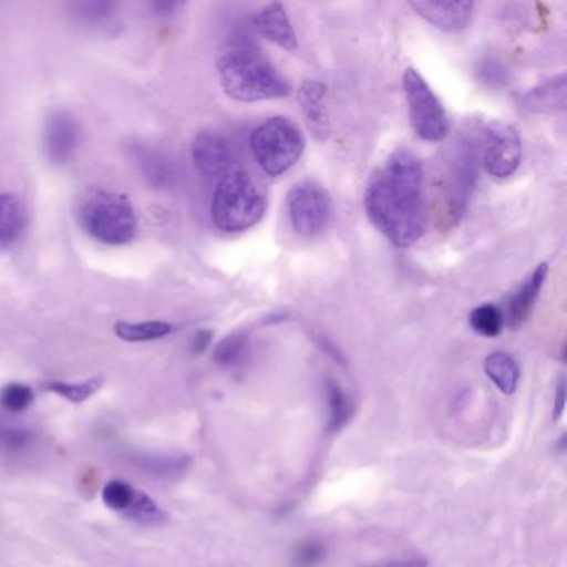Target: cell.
<instances>
[{
  "instance_id": "cell-1",
  "label": "cell",
  "mask_w": 567,
  "mask_h": 567,
  "mask_svg": "<svg viewBox=\"0 0 567 567\" xmlns=\"http://www.w3.org/2000/svg\"><path fill=\"white\" fill-rule=\"evenodd\" d=\"M364 210L374 228L394 247L416 244L426 230L420 158L401 148L393 152L368 184Z\"/></svg>"
},
{
  "instance_id": "cell-2",
  "label": "cell",
  "mask_w": 567,
  "mask_h": 567,
  "mask_svg": "<svg viewBox=\"0 0 567 567\" xmlns=\"http://www.w3.org/2000/svg\"><path fill=\"white\" fill-rule=\"evenodd\" d=\"M218 78L225 94L245 104L277 101L291 92L290 82L250 44L235 45L221 55Z\"/></svg>"
},
{
  "instance_id": "cell-3",
  "label": "cell",
  "mask_w": 567,
  "mask_h": 567,
  "mask_svg": "<svg viewBox=\"0 0 567 567\" xmlns=\"http://www.w3.org/2000/svg\"><path fill=\"white\" fill-rule=\"evenodd\" d=\"M267 194L247 168L235 167L218 181L212 198V221L225 234L250 230L267 212Z\"/></svg>"
},
{
  "instance_id": "cell-4",
  "label": "cell",
  "mask_w": 567,
  "mask_h": 567,
  "mask_svg": "<svg viewBox=\"0 0 567 567\" xmlns=\"http://www.w3.org/2000/svg\"><path fill=\"white\" fill-rule=\"evenodd\" d=\"M78 218L89 237L111 247L131 244L138 230L137 214L131 198L104 188L84 195L79 204Z\"/></svg>"
},
{
  "instance_id": "cell-5",
  "label": "cell",
  "mask_w": 567,
  "mask_h": 567,
  "mask_svg": "<svg viewBox=\"0 0 567 567\" xmlns=\"http://www.w3.org/2000/svg\"><path fill=\"white\" fill-rule=\"evenodd\" d=\"M250 148L265 174L281 177L303 155L305 137L290 118L271 117L254 128Z\"/></svg>"
},
{
  "instance_id": "cell-6",
  "label": "cell",
  "mask_w": 567,
  "mask_h": 567,
  "mask_svg": "<svg viewBox=\"0 0 567 567\" xmlns=\"http://www.w3.org/2000/svg\"><path fill=\"white\" fill-rule=\"evenodd\" d=\"M480 162V137L463 135L457 138L447 161L446 195H444L446 217L453 221L463 217L470 204L471 194L477 181Z\"/></svg>"
},
{
  "instance_id": "cell-7",
  "label": "cell",
  "mask_w": 567,
  "mask_h": 567,
  "mask_svg": "<svg viewBox=\"0 0 567 567\" xmlns=\"http://www.w3.org/2000/svg\"><path fill=\"white\" fill-rule=\"evenodd\" d=\"M403 91L410 109L411 125L417 137L426 142L446 138L447 117L443 104L414 69L404 71Z\"/></svg>"
},
{
  "instance_id": "cell-8",
  "label": "cell",
  "mask_w": 567,
  "mask_h": 567,
  "mask_svg": "<svg viewBox=\"0 0 567 567\" xmlns=\"http://www.w3.org/2000/svg\"><path fill=\"white\" fill-rule=\"evenodd\" d=\"M480 158L484 171L494 178H507L516 174L523 161V141L513 124L489 122L481 131Z\"/></svg>"
},
{
  "instance_id": "cell-9",
  "label": "cell",
  "mask_w": 567,
  "mask_h": 567,
  "mask_svg": "<svg viewBox=\"0 0 567 567\" xmlns=\"http://www.w3.org/2000/svg\"><path fill=\"white\" fill-rule=\"evenodd\" d=\"M291 227L300 237H318L331 217V202L327 192L313 182L295 185L287 198Z\"/></svg>"
},
{
  "instance_id": "cell-10",
  "label": "cell",
  "mask_w": 567,
  "mask_h": 567,
  "mask_svg": "<svg viewBox=\"0 0 567 567\" xmlns=\"http://www.w3.org/2000/svg\"><path fill=\"white\" fill-rule=\"evenodd\" d=\"M102 499L109 509L124 514L135 523L145 526H161L167 523V514L148 494L124 481H111L102 491Z\"/></svg>"
},
{
  "instance_id": "cell-11",
  "label": "cell",
  "mask_w": 567,
  "mask_h": 567,
  "mask_svg": "<svg viewBox=\"0 0 567 567\" xmlns=\"http://www.w3.org/2000/svg\"><path fill=\"white\" fill-rule=\"evenodd\" d=\"M192 157L197 171L207 178L220 181L238 167L234 144L220 132H200L192 145Z\"/></svg>"
},
{
  "instance_id": "cell-12",
  "label": "cell",
  "mask_w": 567,
  "mask_h": 567,
  "mask_svg": "<svg viewBox=\"0 0 567 567\" xmlns=\"http://www.w3.org/2000/svg\"><path fill=\"white\" fill-rule=\"evenodd\" d=\"M81 125L65 111L52 112L44 127V151L54 165H65L78 154L81 145Z\"/></svg>"
},
{
  "instance_id": "cell-13",
  "label": "cell",
  "mask_w": 567,
  "mask_h": 567,
  "mask_svg": "<svg viewBox=\"0 0 567 567\" xmlns=\"http://www.w3.org/2000/svg\"><path fill=\"white\" fill-rule=\"evenodd\" d=\"M125 151H127L128 158L134 162L135 168L141 172L142 177L152 188L164 190L174 184V165L164 152L141 141H132Z\"/></svg>"
},
{
  "instance_id": "cell-14",
  "label": "cell",
  "mask_w": 567,
  "mask_h": 567,
  "mask_svg": "<svg viewBox=\"0 0 567 567\" xmlns=\"http://www.w3.org/2000/svg\"><path fill=\"white\" fill-rule=\"evenodd\" d=\"M410 8L437 31L446 34L463 32L473 19V2H410Z\"/></svg>"
},
{
  "instance_id": "cell-15",
  "label": "cell",
  "mask_w": 567,
  "mask_h": 567,
  "mask_svg": "<svg viewBox=\"0 0 567 567\" xmlns=\"http://www.w3.org/2000/svg\"><path fill=\"white\" fill-rule=\"evenodd\" d=\"M255 28L265 39L274 42L284 51L291 52L298 48L293 25H291L290 18H288L287 11L280 2H271V4L265 6L255 18Z\"/></svg>"
},
{
  "instance_id": "cell-16",
  "label": "cell",
  "mask_w": 567,
  "mask_h": 567,
  "mask_svg": "<svg viewBox=\"0 0 567 567\" xmlns=\"http://www.w3.org/2000/svg\"><path fill=\"white\" fill-rule=\"evenodd\" d=\"M29 224L28 207L19 195L0 194V250H9L24 237Z\"/></svg>"
},
{
  "instance_id": "cell-17",
  "label": "cell",
  "mask_w": 567,
  "mask_h": 567,
  "mask_svg": "<svg viewBox=\"0 0 567 567\" xmlns=\"http://www.w3.org/2000/svg\"><path fill=\"white\" fill-rule=\"evenodd\" d=\"M324 94H327V89L317 81L305 82L298 91V104L307 118L308 127L320 142L330 137V121H328V112L324 107Z\"/></svg>"
},
{
  "instance_id": "cell-18",
  "label": "cell",
  "mask_w": 567,
  "mask_h": 567,
  "mask_svg": "<svg viewBox=\"0 0 567 567\" xmlns=\"http://www.w3.org/2000/svg\"><path fill=\"white\" fill-rule=\"evenodd\" d=\"M547 271H549L547 264L537 265L533 275L513 295L509 303H507V324H509V328L516 330V328L526 323L527 318L530 317L534 307H536L537 298H539L540 290H543L544 281H546Z\"/></svg>"
},
{
  "instance_id": "cell-19",
  "label": "cell",
  "mask_w": 567,
  "mask_h": 567,
  "mask_svg": "<svg viewBox=\"0 0 567 567\" xmlns=\"http://www.w3.org/2000/svg\"><path fill=\"white\" fill-rule=\"evenodd\" d=\"M484 371L504 394H513L516 391L519 383V367L511 354L494 351L484 360Z\"/></svg>"
},
{
  "instance_id": "cell-20",
  "label": "cell",
  "mask_w": 567,
  "mask_h": 567,
  "mask_svg": "<svg viewBox=\"0 0 567 567\" xmlns=\"http://www.w3.org/2000/svg\"><path fill=\"white\" fill-rule=\"evenodd\" d=\"M328 403V430L338 433L343 430L354 414V403L350 394L334 380H328L324 384Z\"/></svg>"
},
{
  "instance_id": "cell-21",
  "label": "cell",
  "mask_w": 567,
  "mask_h": 567,
  "mask_svg": "<svg viewBox=\"0 0 567 567\" xmlns=\"http://www.w3.org/2000/svg\"><path fill=\"white\" fill-rule=\"evenodd\" d=\"M172 331H174V327L167 321H142V323L121 321L115 324V334L128 343L161 340V338L168 337Z\"/></svg>"
},
{
  "instance_id": "cell-22",
  "label": "cell",
  "mask_w": 567,
  "mask_h": 567,
  "mask_svg": "<svg viewBox=\"0 0 567 567\" xmlns=\"http://www.w3.org/2000/svg\"><path fill=\"white\" fill-rule=\"evenodd\" d=\"M250 348L247 333H231L215 348L214 360L220 368H237L244 363Z\"/></svg>"
},
{
  "instance_id": "cell-23",
  "label": "cell",
  "mask_w": 567,
  "mask_h": 567,
  "mask_svg": "<svg viewBox=\"0 0 567 567\" xmlns=\"http://www.w3.org/2000/svg\"><path fill=\"white\" fill-rule=\"evenodd\" d=\"M470 324L481 337H497L503 330V311L493 303L480 305L471 311Z\"/></svg>"
},
{
  "instance_id": "cell-24",
  "label": "cell",
  "mask_w": 567,
  "mask_h": 567,
  "mask_svg": "<svg viewBox=\"0 0 567 567\" xmlns=\"http://www.w3.org/2000/svg\"><path fill=\"white\" fill-rule=\"evenodd\" d=\"M101 378H92L84 383H64V381H49L44 384V390L59 394L72 403H84L89 398L94 396L101 390Z\"/></svg>"
},
{
  "instance_id": "cell-25",
  "label": "cell",
  "mask_w": 567,
  "mask_h": 567,
  "mask_svg": "<svg viewBox=\"0 0 567 567\" xmlns=\"http://www.w3.org/2000/svg\"><path fill=\"white\" fill-rule=\"evenodd\" d=\"M474 75L481 84L489 89H503L509 82V71L494 55H484L480 59L474 68Z\"/></svg>"
},
{
  "instance_id": "cell-26",
  "label": "cell",
  "mask_w": 567,
  "mask_h": 567,
  "mask_svg": "<svg viewBox=\"0 0 567 567\" xmlns=\"http://www.w3.org/2000/svg\"><path fill=\"white\" fill-rule=\"evenodd\" d=\"M564 97H566V84L564 78L553 79L547 84L540 85L536 91L530 92L529 101L533 107L539 111L546 109L564 107Z\"/></svg>"
},
{
  "instance_id": "cell-27",
  "label": "cell",
  "mask_w": 567,
  "mask_h": 567,
  "mask_svg": "<svg viewBox=\"0 0 567 567\" xmlns=\"http://www.w3.org/2000/svg\"><path fill=\"white\" fill-rule=\"evenodd\" d=\"M117 4L109 2V0H85V2H74L71 4L72 14L79 21L87 22V24H97L105 21L114 14Z\"/></svg>"
},
{
  "instance_id": "cell-28",
  "label": "cell",
  "mask_w": 567,
  "mask_h": 567,
  "mask_svg": "<svg viewBox=\"0 0 567 567\" xmlns=\"http://www.w3.org/2000/svg\"><path fill=\"white\" fill-rule=\"evenodd\" d=\"M34 403V393L28 384L11 383L0 391V404L12 413H21Z\"/></svg>"
},
{
  "instance_id": "cell-29",
  "label": "cell",
  "mask_w": 567,
  "mask_h": 567,
  "mask_svg": "<svg viewBox=\"0 0 567 567\" xmlns=\"http://www.w3.org/2000/svg\"><path fill=\"white\" fill-rule=\"evenodd\" d=\"M328 549L323 540L308 539L298 544L293 553L295 567H318L327 559Z\"/></svg>"
},
{
  "instance_id": "cell-30",
  "label": "cell",
  "mask_w": 567,
  "mask_h": 567,
  "mask_svg": "<svg viewBox=\"0 0 567 567\" xmlns=\"http://www.w3.org/2000/svg\"><path fill=\"white\" fill-rule=\"evenodd\" d=\"M212 337H214L212 331H197L195 337L192 338V351H194L195 354L204 353V351L207 350L208 344H210Z\"/></svg>"
},
{
  "instance_id": "cell-31",
  "label": "cell",
  "mask_w": 567,
  "mask_h": 567,
  "mask_svg": "<svg viewBox=\"0 0 567 567\" xmlns=\"http://www.w3.org/2000/svg\"><path fill=\"white\" fill-rule=\"evenodd\" d=\"M564 408H566V386H564V383H560L556 391V400H554V421L563 416Z\"/></svg>"
},
{
  "instance_id": "cell-32",
  "label": "cell",
  "mask_w": 567,
  "mask_h": 567,
  "mask_svg": "<svg viewBox=\"0 0 567 567\" xmlns=\"http://www.w3.org/2000/svg\"><path fill=\"white\" fill-rule=\"evenodd\" d=\"M374 567H427V563L421 557H411V559L391 560V563L381 564Z\"/></svg>"
},
{
  "instance_id": "cell-33",
  "label": "cell",
  "mask_w": 567,
  "mask_h": 567,
  "mask_svg": "<svg viewBox=\"0 0 567 567\" xmlns=\"http://www.w3.org/2000/svg\"><path fill=\"white\" fill-rule=\"evenodd\" d=\"M178 6L181 4H177V2H161V0H158V2H154V4H152V9H154L157 14L171 16L177 11Z\"/></svg>"
}]
</instances>
